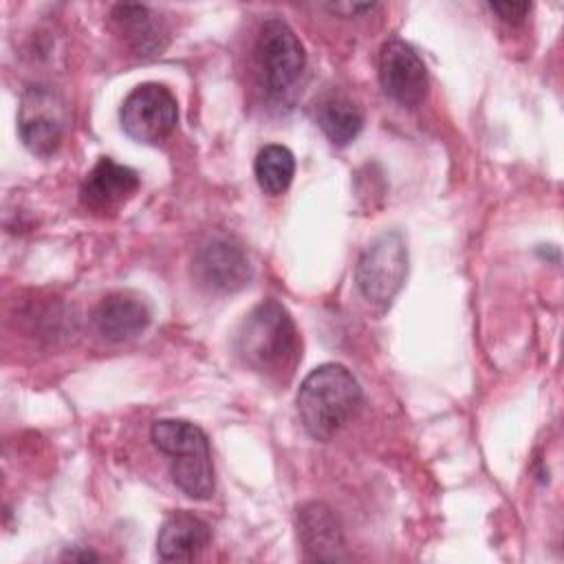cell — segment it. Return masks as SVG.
<instances>
[{"mask_svg":"<svg viewBox=\"0 0 564 564\" xmlns=\"http://www.w3.org/2000/svg\"><path fill=\"white\" fill-rule=\"evenodd\" d=\"M361 388L341 364H322L311 370L297 390V412L304 430L317 438H333L359 410Z\"/></svg>","mask_w":564,"mask_h":564,"instance_id":"1","label":"cell"},{"mask_svg":"<svg viewBox=\"0 0 564 564\" xmlns=\"http://www.w3.org/2000/svg\"><path fill=\"white\" fill-rule=\"evenodd\" d=\"M236 352L256 372L291 375L300 357V335L278 300H264L245 317L236 335Z\"/></svg>","mask_w":564,"mask_h":564,"instance_id":"2","label":"cell"},{"mask_svg":"<svg viewBox=\"0 0 564 564\" xmlns=\"http://www.w3.org/2000/svg\"><path fill=\"white\" fill-rule=\"evenodd\" d=\"M150 436L172 458V480L187 498L205 500L214 494L209 438L198 425L183 419H161L152 425Z\"/></svg>","mask_w":564,"mask_h":564,"instance_id":"3","label":"cell"},{"mask_svg":"<svg viewBox=\"0 0 564 564\" xmlns=\"http://www.w3.org/2000/svg\"><path fill=\"white\" fill-rule=\"evenodd\" d=\"M408 275V247L399 231H383L359 256L355 282L372 306L386 311Z\"/></svg>","mask_w":564,"mask_h":564,"instance_id":"4","label":"cell"},{"mask_svg":"<svg viewBox=\"0 0 564 564\" xmlns=\"http://www.w3.org/2000/svg\"><path fill=\"white\" fill-rule=\"evenodd\" d=\"M256 59L262 75V84L271 95H282L304 73L306 53L295 31L282 18H269L262 22L256 40Z\"/></svg>","mask_w":564,"mask_h":564,"instance_id":"5","label":"cell"},{"mask_svg":"<svg viewBox=\"0 0 564 564\" xmlns=\"http://www.w3.org/2000/svg\"><path fill=\"white\" fill-rule=\"evenodd\" d=\"M121 128L139 143H159L178 121V104L167 86L145 82L137 86L121 104Z\"/></svg>","mask_w":564,"mask_h":564,"instance_id":"6","label":"cell"},{"mask_svg":"<svg viewBox=\"0 0 564 564\" xmlns=\"http://www.w3.org/2000/svg\"><path fill=\"white\" fill-rule=\"evenodd\" d=\"M194 273L212 291L234 293L249 284L253 269L242 245L227 234H209L196 249Z\"/></svg>","mask_w":564,"mask_h":564,"instance_id":"7","label":"cell"},{"mask_svg":"<svg viewBox=\"0 0 564 564\" xmlns=\"http://www.w3.org/2000/svg\"><path fill=\"white\" fill-rule=\"evenodd\" d=\"M64 126V106L51 88L31 86L24 90L18 110V132L33 154L51 156L62 143Z\"/></svg>","mask_w":564,"mask_h":564,"instance_id":"8","label":"cell"},{"mask_svg":"<svg viewBox=\"0 0 564 564\" xmlns=\"http://www.w3.org/2000/svg\"><path fill=\"white\" fill-rule=\"evenodd\" d=\"M379 84L383 93L405 108L419 106L427 95V70L419 53L403 40H388L379 53Z\"/></svg>","mask_w":564,"mask_h":564,"instance_id":"9","label":"cell"},{"mask_svg":"<svg viewBox=\"0 0 564 564\" xmlns=\"http://www.w3.org/2000/svg\"><path fill=\"white\" fill-rule=\"evenodd\" d=\"M297 535L308 560L335 562L344 557L341 524L324 502H306L297 509Z\"/></svg>","mask_w":564,"mask_h":564,"instance_id":"10","label":"cell"},{"mask_svg":"<svg viewBox=\"0 0 564 564\" xmlns=\"http://www.w3.org/2000/svg\"><path fill=\"white\" fill-rule=\"evenodd\" d=\"M139 187V174L117 163L110 156H101L86 174L82 185V200L97 212H108L128 200Z\"/></svg>","mask_w":564,"mask_h":564,"instance_id":"11","label":"cell"},{"mask_svg":"<svg viewBox=\"0 0 564 564\" xmlns=\"http://www.w3.org/2000/svg\"><path fill=\"white\" fill-rule=\"evenodd\" d=\"M117 33L126 40L139 57H152L167 46V26L150 7L145 4H115L110 11Z\"/></svg>","mask_w":564,"mask_h":564,"instance_id":"12","label":"cell"},{"mask_svg":"<svg viewBox=\"0 0 564 564\" xmlns=\"http://www.w3.org/2000/svg\"><path fill=\"white\" fill-rule=\"evenodd\" d=\"M209 540L212 529L203 518L192 511H174L159 529L156 551L165 562H189L207 549Z\"/></svg>","mask_w":564,"mask_h":564,"instance_id":"13","label":"cell"},{"mask_svg":"<svg viewBox=\"0 0 564 564\" xmlns=\"http://www.w3.org/2000/svg\"><path fill=\"white\" fill-rule=\"evenodd\" d=\"M93 324L110 341L132 339L150 324V308L132 293H110L95 306Z\"/></svg>","mask_w":564,"mask_h":564,"instance_id":"14","label":"cell"},{"mask_svg":"<svg viewBox=\"0 0 564 564\" xmlns=\"http://www.w3.org/2000/svg\"><path fill=\"white\" fill-rule=\"evenodd\" d=\"M317 123L330 143L348 145L361 132L364 115L352 99L344 95H330L317 108Z\"/></svg>","mask_w":564,"mask_h":564,"instance_id":"15","label":"cell"},{"mask_svg":"<svg viewBox=\"0 0 564 564\" xmlns=\"http://www.w3.org/2000/svg\"><path fill=\"white\" fill-rule=\"evenodd\" d=\"M253 172L258 178V185L267 194H282L295 174V159L293 152L280 143H269L264 145L253 161Z\"/></svg>","mask_w":564,"mask_h":564,"instance_id":"16","label":"cell"},{"mask_svg":"<svg viewBox=\"0 0 564 564\" xmlns=\"http://www.w3.org/2000/svg\"><path fill=\"white\" fill-rule=\"evenodd\" d=\"M489 9L502 20V22H522L527 13L531 11L529 2H489Z\"/></svg>","mask_w":564,"mask_h":564,"instance_id":"17","label":"cell"},{"mask_svg":"<svg viewBox=\"0 0 564 564\" xmlns=\"http://www.w3.org/2000/svg\"><path fill=\"white\" fill-rule=\"evenodd\" d=\"M328 9H330V11H337V13H341V11L359 13V11H370V9H375V4H330Z\"/></svg>","mask_w":564,"mask_h":564,"instance_id":"18","label":"cell"},{"mask_svg":"<svg viewBox=\"0 0 564 564\" xmlns=\"http://www.w3.org/2000/svg\"><path fill=\"white\" fill-rule=\"evenodd\" d=\"M62 557H64V560H82V562H86V560H99V555H95L93 551H84V553L68 551V553H64Z\"/></svg>","mask_w":564,"mask_h":564,"instance_id":"19","label":"cell"}]
</instances>
